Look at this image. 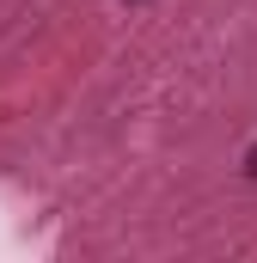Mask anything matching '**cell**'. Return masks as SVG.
<instances>
[{
    "label": "cell",
    "mask_w": 257,
    "mask_h": 263,
    "mask_svg": "<svg viewBox=\"0 0 257 263\" xmlns=\"http://www.w3.org/2000/svg\"><path fill=\"white\" fill-rule=\"evenodd\" d=\"M245 178H257V147H251V153H245Z\"/></svg>",
    "instance_id": "cell-1"
}]
</instances>
